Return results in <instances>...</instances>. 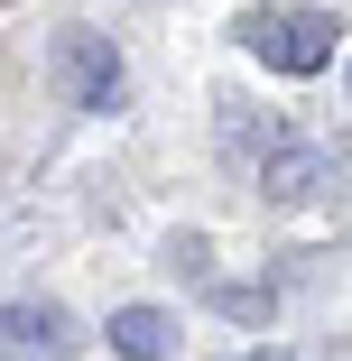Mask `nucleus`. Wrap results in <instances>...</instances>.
I'll return each instance as SVG.
<instances>
[{"mask_svg": "<svg viewBox=\"0 0 352 361\" xmlns=\"http://www.w3.org/2000/svg\"><path fill=\"white\" fill-rule=\"evenodd\" d=\"M232 47L278 65V75H324L343 56V19L315 0H250V10H232Z\"/></svg>", "mask_w": 352, "mask_h": 361, "instance_id": "f257e3e1", "label": "nucleus"}, {"mask_svg": "<svg viewBox=\"0 0 352 361\" xmlns=\"http://www.w3.org/2000/svg\"><path fill=\"white\" fill-rule=\"evenodd\" d=\"M56 75H65V93H75V111H121V102H130V65H121V47L93 37V28H65V37H56Z\"/></svg>", "mask_w": 352, "mask_h": 361, "instance_id": "f03ea898", "label": "nucleus"}, {"mask_svg": "<svg viewBox=\"0 0 352 361\" xmlns=\"http://www.w3.org/2000/svg\"><path fill=\"white\" fill-rule=\"evenodd\" d=\"M0 343H10V352L65 361V352H75V315H65L56 297H19V306H0Z\"/></svg>", "mask_w": 352, "mask_h": 361, "instance_id": "7ed1b4c3", "label": "nucleus"}, {"mask_svg": "<svg viewBox=\"0 0 352 361\" xmlns=\"http://www.w3.org/2000/svg\"><path fill=\"white\" fill-rule=\"evenodd\" d=\"M250 176H260V195H278V204H306V195H324L334 158H324V149H297V139H278V149H269Z\"/></svg>", "mask_w": 352, "mask_h": 361, "instance_id": "20e7f679", "label": "nucleus"}, {"mask_svg": "<svg viewBox=\"0 0 352 361\" xmlns=\"http://www.w3.org/2000/svg\"><path fill=\"white\" fill-rule=\"evenodd\" d=\"M111 352L121 361H167L176 352V315L167 306H111Z\"/></svg>", "mask_w": 352, "mask_h": 361, "instance_id": "39448f33", "label": "nucleus"}, {"mask_svg": "<svg viewBox=\"0 0 352 361\" xmlns=\"http://www.w3.org/2000/svg\"><path fill=\"white\" fill-rule=\"evenodd\" d=\"M214 306L241 315V324H269V287H214Z\"/></svg>", "mask_w": 352, "mask_h": 361, "instance_id": "423d86ee", "label": "nucleus"}, {"mask_svg": "<svg viewBox=\"0 0 352 361\" xmlns=\"http://www.w3.org/2000/svg\"><path fill=\"white\" fill-rule=\"evenodd\" d=\"M167 269H176V278H204V269H214V250H204V232H176V241H167Z\"/></svg>", "mask_w": 352, "mask_h": 361, "instance_id": "0eeeda50", "label": "nucleus"}, {"mask_svg": "<svg viewBox=\"0 0 352 361\" xmlns=\"http://www.w3.org/2000/svg\"><path fill=\"white\" fill-rule=\"evenodd\" d=\"M241 361H288V352H241Z\"/></svg>", "mask_w": 352, "mask_h": 361, "instance_id": "6e6552de", "label": "nucleus"}]
</instances>
